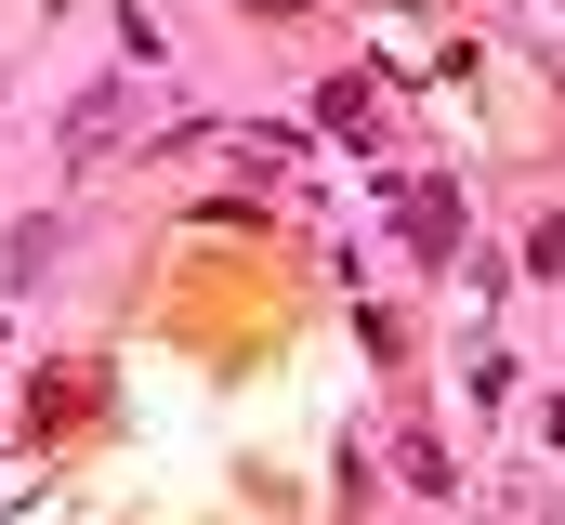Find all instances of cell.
<instances>
[{
  "instance_id": "6da1fadb",
  "label": "cell",
  "mask_w": 565,
  "mask_h": 525,
  "mask_svg": "<svg viewBox=\"0 0 565 525\" xmlns=\"http://www.w3.org/2000/svg\"><path fill=\"white\" fill-rule=\"evenodd\" d=\"M119 119H132V93H79V106H66V158H93V144H119Z\"/></svg>"
},
{
  "instance_id": "7a4b0ae2",
  "label": "cell",
  "mask_w": 565,
  "mask_h": 525,
  "mask_svg": "<svg viewBox=\"0 0 565 525\" xmlns=\"http://www.w3.org/2000/svg\"><path fill=\"white\" fill-rule=\"evenodd\" d=\"M408 237H422V250L460 237V197H447V184H408Z\"/></svg>"
}]
</instances>
